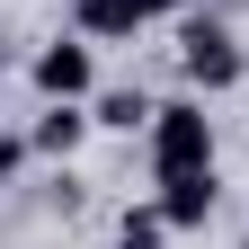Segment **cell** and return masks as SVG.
I'll return each instance as SVG.
<instances>
[{
  "label": "cell",
  "instance_id": "1",
  "mask_svg": "<svg viewBox=\"0 0 249 249\" xmlns=\"http://www.w3.org/2000/svg\"><path fill=\"white\" fill-rule=\"evenodd\" d=\"M151 169H213V116L196 98H169L160 116H151Z\"/></svg>",
  "mask_w": 249,
  "mask_h": 249
},
{
  "label": "cell",
  "instance_id": "2",
  "mask_svg": "<svg viewBox=\"0 0 249 249\" xmlns=\"http://www.w3.org/2000/svg\"><path fill=\"white\" fill-rule=\"evenodd\" d=\"M178 71L196 80L205 98H213V89H231V80L249 71V62H240V36H231L223 18H187V27H178Z\"/></svg>",
  "mask_w": 249,
  "mask_h": 249
},
{
  "label": "cell",
  "instance_id": "3",
  "mask_svg": "<svg viewBox=\"0 0 249 249\" xmlns=\"http://www.w3.org/2000/svg\"><path fill=\"white\" fill-rule=\"evenodd\" d=\"M27 71H36V89H45V98H89L98 62H89V45H80V36H53L36 62H27Z\"/></svg>",
  "mask_w": 249,
  "mask_h": 249
},
{
  "label": "cell",
  "instance_id": "4",
  "mask_svg": "<svg viewBox=\"0 0 249 249\" xmlns=\"http://www.w3.org/2000/svg\"><path fill=\"white\" fill-rule=\"evenodd\" d=\"M213 205H223L213 169H169V178H160V223H169V231H196V223H213Z\"/></svg>",
  "mask_w": 249,
  "mask_h": 249
},
{
  "label": "cell",
  "instance_id": "5",
  "mask_svg": "<svg viewBox=\"0 0 249 249\" xmlns=\"http://www.w3.org/2000/svg\"><path fill=\"white\" fill-rule=\"evenodd\" d=\"M89 124H98V116H80V98H45V116H36V134H27V142H36V151H53V160H71Z\"/></svg>",
  "mask_w": 249,
  "mask_h": 249
},
{
  "label": "cell",
  "instance_id": "6",
  "mask_svg": "<svg viewBox=\"0 0 249 249\" xmlns=\"http://www.w3.org/2000/svg\"><path fill=\"white\" fill-rule=\"evenodd\" d=\"M80 9V36H134L142 27V0H71Z\"/></svg>",
  "mask_w": 249,
  "mask_h": 249
},
{
  "label": "cell",
  "instance_id": "7",
  "mask_svg": "<svg viewBox=\"0 0 249 249\" xmlns=\"http://www.w3.org/2000/svg\"><path fill=\"white\" fill-rule=\"evenodd\" d=\"M151 116H160V107H151L142 89H98V124H107V134H134V124L151 134Z\"/></svg>",
  "mask_w": 249,
  "mask_h": 249
},
{
  "label": "cell",
  "instance_id": "8",
  "mask_svg": "<svg viewBox=\"0 0 249 249\" xmlns=\"http://www.w3.org/2000/svg\"><path fill=\"white\" fill-rule=\"evenodd\" d=\"M27 151H36V142H18V134H0V178H18V160H27Z\"/></svg>",
  "mask_w": 249,
  "mask_h": 249
},
{
  "label": "cell",
  "instance_id": "9",
  "mask_svg": "<svg viewBox=\"0 0 249 249\" xmlns=\"http://www.w3.org/2000/svg\"><path fill=\"white\" fill-rule=\"evenodd\" d=\"M169 9H187V0H142V18H169Z\"/></svg>",
  "mask_w": 249,
  "mask_h": 249
},
{
  "label": "cell",
  "instance_id": "10",
  "mask_svg": "<svg viewBox=\"0 0 249 249\" xmlns=\"http://www.w3.org/2000/svg\"><path fill=\"white\" fill-rule=\"evenodd\" d=\"M0 71H9V53H0Z\"/></svg>",
  "mask_w": 249,
  "mask_h": 249
},
{
  "label": "cell",
  "instance_id": "11",
  "mask_svg": "<svg viewBox=\"0 0 249 249\" xmlns=\"http://www.w3.org/2000/svg\"><path fill=\"white\" fill-rule=\"evenodd\" d=\"M240 249H249V240H240Z\"/></svg>",
  "mask_w": 249,
  "mask_h": 249
}]
</instances>
